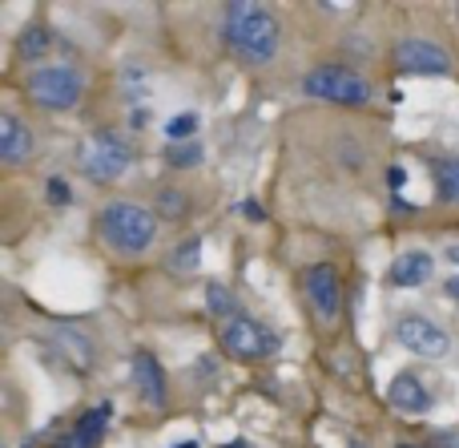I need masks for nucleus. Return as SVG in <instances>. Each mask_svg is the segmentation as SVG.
<instances>
[{"label": "nucleus", "mask_w": 459, "mask_h": 448, "mask_svg": "<svg viewBox=\"0 0 459 448\" xmlns=\"http://www.w3.org/2000/svg\"><path fill=\"white\" fill-rule=\"evenodd\" d=\"M222 40L226 48L246 65H270L278 53V29L274 13L266 4H254V0H230L222 8Z\"/></svg>", "instance_id": "obj_1"}, {"label": "nucleus", "mask_w": 459, "mask_h": 448, "mask_svg": "<svg viewBox=\"0 0 459 448\" xmlns=\"http://www.w3.org/2000/svg\"><path fill=\"white\" fill-rule=\"evenodd\" d=\"M97 226H101V239L109 242L121 255H142L145 247H153V234H158V215L137 202H105L101 215H97Z\"/></svg>", "instance_id": "obj_2"}, {"label": "nucleus", "mask_w": 459, "mask_h": 448, "mask_svg": "<svg viewBox=\"0 0 459 448\" xmlns=\"http://www.w3.org/2000/svg\"><path fill=\"white\" fill-rule=\"evenodd\" d=\"M134 162V150H129V137H121L117 129H97L85 145L77 150V166L85 178L93 182H113L121 178Z\"/></svg>", "instance_id": "obj_3"}, {"label": "nucleus", "mask_w": 459, "mask_h": 448, "mask_svg": "<svg viewBox=\"0 0 459 448\" xmlns=\"http://www.w3.org/2000/svg\"><path fill=\"white\" fill-rule=\"evenodd\" d=\"M310 97L318 101H331V105H367L371 101V85H367L363 73L347 69V65H315L302 81Z\"/></svg>", "instance_id": "obj_4"}, {"label": "nucleus", "mask_w": 459, "mask_h": 448, "mask_svg": "<svg viewBox=\"0 0 459 448\" xmlns=\"http://www.w3.org/2000/svg\"><path fill=\"white\" fill-rule=\"evenodd\" d=\"M24 97L40 110H73L81 101V73L69 65H45V69H32L24 81Z\"/></svg>", "instance_id": "obj_5"}, {"label": "nucleus", "mask_w": 459, "mask_h": 448, "mask_svg": "<svg viewBox=\"0 0 459 448\" xmlns=\"http://www.w3.org/2000/svg\"><path fill=\"white\" fill-rule=\"evenodd\" d=\"M222 347L238 360H266L278 352V336L270 328H262L250 315H238L222 328Z\"/></svg>", "instance_id": "obj_6"}, {"label": "nucleus", "mask_w": 459, "mask_h": 448, "mask_svg": "<svg viewBox=\"0 0 459 448\" xmlns=\"http://www.w3.org/2000/svg\"><path fill=\"white\" fill-rule=\"evenodd\" d=\"M395 336L407 352L423 356V360H444V356L452 352V336H447L439 323H431L428 315H403Z\"/></svg>", "instance_id": "obj_7"}, {"label": "nucleus", "mask_w": 459, "mask_h": 448, "mask_svg": "<svg viewBox=\"0 0 459 448\" xmlns=\"http://www.w3.org/2000/svg\"><path fill=\"white\" fill-rule=\"evenodd\" d=\"M395 69L399 73H420V77H431V73H452V57L439 40H423V37H407L395 45Z\"/></svg>", "instance_id": "obj_8"}, {"label": "nucleus", "mask_w": 459, "mask_h": 448, "mask_svg": "<svg viewBox=\"0 0 459 448\" xmlns=\"http://www.w3.org/2000/svg\"><path fill=\"white\" fill-rule=\"evenodd\" d=\"M302 291H307L310 307H315V315L323 323L339 320V312H342V283H339V275H334V267H326V263L310 267V271L302 275Z\"/></svg>", "instance_id": "obj_9"}, {"label": "nucleus", "mask_w": 459, "mask_h": 448, "mask_svg": "<svg viewBox=\"0 0 459 448\" xmlns=\"http://www.w3.org/2000/svg\"><path fill=\"white\" fill-rule=\"evenodd\" d=\"M37 150V137L16 113H0V162L4 166H24Z\"/></svg>", "instance_id": "obj_10"}, {"label": "nucleus", "mask_w": 459, "mask_h": 448, "mask_svg": "<svg viewBox=\"0 0 459 448\" xmlns=\"http://www.w3.org/2000/svg\"><path fill=\"white\" fill-rule=\"evenodd\" d=\"M53 347H56V352H61L65 368H69V372H77V376H85V372L93 368V360H97V347H93V339H89L85 331H77V328H56Z\"/></svg>", "instance_id": "obj_11"}, {"label": "nucleus", "mask_w": 459, "mask_h": 448, "mask_svg": "<svg viewBox=\"0 0 459 448\" xmlns=\"http://www.w3.org/2000/svg\"><path fill=\"white\" fill-rule=\"evenodd\" d=\"M134 384H137V392H142L145 408H161V404H166V376H161V364L153 360L150 352L134 356Z\"/></svg>", "instance_id": "obj_12"}, {"label": "nucleus", "mask_w": 459, "mask_h": 448, "mask_svg": "<svg viewBox=\"0 0 459 448\" xmlns=\"http://www.w3.org/2000/svg\"><path fill=\"white\" fill-rule=\"evenodd\" d=\"M391 404H395L399 412H411V417H420V412L431 408V392L420 384V376H411V372H403V376L391 380Z\"/></svg>", "instance_id": "obj_13"}, {"label": "nucleus", "mask_w": 459, "mask_h": 448, "mask_svg": "<svg viewBox=\"0 0 459 448\" xmlns=\"http://www.w3.org/2000/svg\"><path fill=\"white\" fill-rule=\"evenodd\" d=\"M431 271H436V259L423 255V250H411V255H399L395 263H391L387 279L395 283V287H423V283L431 279Z\"/></svg>", "instance_id": "obj_14"}, {"label": "nucleus", "mask_w": 459, "mask_h": 448, "mask_svg": "<svg viewBox=\"0 0 459 448\" xmlns=\"http://www.w3.org/2000/svg\"><path fill=\"white\" fill-rule=\"evenodd\" d=\"M436 194L439 202H459V158L436 162Z\"/></svg>", "instance_id": "obj_15"}, {"label": "nucleus", "mask_w": 459, "mask_h": 448, "mask_svg": "<svg viewBox=\"0 0 459 448\" xmlns=\"http://www.w3.org/2000/svg\"><path fill=\"white\" fill-rule=\"evenodd\" d=\"M48 29L45 24H29V29H21V37H16V53L24 57V61H37V57L48 53Z\"/></svg>", "instance_id": "obj_16"}, {"label": "nucleus", "mask_w": 459, "mask_h": 448, "mask_svg": "<svg viewBox=\"0 0 459 448\" xmlns=\"http://www.w3.org/2000/svg\"><path fill=\"white\" fill-rule=\"evenodd\" d=\"M206 307L218 315V320H238L242 315V307H238V299H234V291L230 287H222V283H210L206 287Z\"/></svg>", "instance_id": "obj_17"}, {"label": "nucleus", "mask_w": 459, "mask_h": 448, "mask_svg": "<svg viewBox=\"0 0 459 448\" xmlns=\"http://www.w3.org/2000/svg\"><path fill=\"white\" fill-rule=\"evenodd\" d=\"M105 425H109V404H97V408L81 412V420L73 428H77L89 444H97V441H101V433H105Z\"/></svg>", "instance_id": "obj_18"}, {"label": "nucleus", "mask_w": 459, "mask_h": 448, "mask_svg": "<svg viewBox=\"0 0 459 448\" xmlns=\"http://www.w3.org/2000/svg\"><path fill=\"white\" fill-rule=\"evenodd\" d=\"M153 215H161V218H169V223H178V218L190 215V198H186L182 190H158Z\"/></svg>", "instance_id": "obj_19"}, {"label": "nucleus", "mask_w": 459, "mask_h": 448, "mask_svg": "<svg viewBox=\"0 0 459 448\" xmlns=\"http://www.w3.org/2000/svg\"><path fill=\"white\" fill-rule=\"evenodd\" d=\"M202 158H206V150L198 142H174L166 150V162L174 170H194V166H202Z\"/></svg>", "instance_id": "obj_20"}, {"label": "nucleus", "mask_w": 459, "mask_h": 448, "mask_svg": "<svg viewBox=\"0 0 459 448\" xmlns=\"http://www.w3.org/2000/svg\"><path fill=\"white\" fill-rule=\"evenodd\" d=\"M198 263H202V239H182L174 247V255H169L174 271H198Z\"/></svg>", "instance_id": "obj_21"}, {"label": "nucleus", "mask_w": 459, "mask_h": 448, "mask_svg": "<svg viewBox=\"0 0 459 448\" xmlns=\"http://www.w3.org/2000/svg\"><path fill=\"white\" fill-rule=\"evenodd\" d=\"M198 126H202V118L198 113H178V118H169L166 121V137L169 142H194V134H198Z\"/></svg>", "instance_id": "obj_22"}, {"label": "nucleus", "mask_w": 459, "mask_h": 448, "mask_svg": "<svg viewBox=\"0 0 459 448\" xmlns=\"http://www.w3.org/2000/svg\"><path fill=\"white\" fill-rule=\"evenodd\" d=\"M45 198H48V206H69V202H73V186L65 182V178H48V182H45Z\"/></svg>", "instance_id": "obj_23"}, {"label": "nucleus", "mask_w": 459, "mask_h": 448, "mask_svg": "<svg viewBox=\"0 0 459 448\" xmlns=\"http://www.w3.org/2000/svg\"><path fill=\"white\" fill-rule=\"evenodd\" d=\"M53 448H93V444H89L85 436L77 433V428H69V433H61V436H56Z\"/></svg>", "instance_id": "obj_24"}, {"label": "nucleus", "mask_w": 459, "mask_h": 448, "mask_svg": "<svg viewBox=\"0 0 459 448\" xmlns=\"http://www.w3.org/2000/svg\"><path fill=\"white\" fill-rule=\"evenodd\" d=\"M242 218H250V223H262V218H266V210H262L258 202H242Z\"/></svg>", "instance_id": "obj_25"}, {"label": "nucleus", "mask_w": 459, "mask_h": 448, "mask_svg": "<svg viewBox=\"0 0 459 448\" xmlns=\"http://www.w3.org/2000/svg\"><path fill=\"white\" fill-rule=\"evenodd\" d=\"M436 448H459V433H439L436 436Z\"/></svg>", "instance_id": "obj_26"}, {"label": "nucleus", "mask_w": 459, "mask_h": 448, "mask_svg": "<svg viewBox=\"0 0 459 448\" xmlns=\"http://www.w3.org/2000/svg\"><path fill=\"white\" fill-rule=\"evenodd\" d=\"M387 178H391V190H399V186H403V166H391Z\"/></svg>", "instance_id": "obj_27"}, {"label": "nucleus", "mask_w": 459, "mask_h": 448, "mask_svg": "<svg viewBox=\"0 0 459 448\" xmlns=\"http://www.w3.org/2000/svg\"><path fill=\"white\" fill-rule=\"evenodd\" d=\"M444 291H447V299H459V279H447Z\"/></svg>", "instance_id": "obj_28"}, {"label": "nucleus", "mask_w": 459, "mask_h": 448, "mask_svg": "<svg viewBox=\"0 0 459 448\" xmlns=\"http://www.w3.org/2000/svg\"><path fill=\"white\" fill-rule=\"evenodd\" d=\"M145 121H150V113H145V110H134V126H137V129H142V126H145Z\"/></svg>", "instance_id": "obj_29"}, {"label": "nucleus", "mask_w": 459, "mask_h": 448, "mask_svg": "<svg viewBox=\"0 0 459 448\" xmlns=\"http://www.w3.org/2000/svg\"><path fill=\"white\" fill-rule=\"evenodd\" d=\"M447 263L459 267V242H455V247H447Z\"/></svg>", "instance_id": "obj_30"}, {"label": "nucleus", "mask_w": 459, "mask_h": 448, "mask_svg": "<svg viewBox=\"0 0 459 448\" xmlns=\"http://www.w3.org/2000/svg\"><path fill=\"white\" fill-rule=\"evenodd\" d=\"M174 448H198V441H186V444H174Z\"/></svg>", "instance_id": "obj_31"}, {"label": "nucleus", "mask_w": 459, "mask_h": 448, "mask_svg": "<svg viewBox=\"0 0 459 448\" xmlns=\"http://www.w3.org/2000/svg\"><path fill=\"white\" fill-rule=\"evenodd\" d=\"M351 448H367V444H363V441H355V444H351Z\"/></svg>", "instance_id": "obj_32"}, {"label": "nucleus", "mask_w": 459, "mask_h": 448, "mask_svg": "<svg viewBox=\"0 0 459 448\" xmlns=\"http://www.w3.org/2000/svg\"><path fill=\"white\" fill-rule=\"evenodd\" d=\"M455 16H459V4H455Z\"/></svg>", "instance_id": "obj_33"}]
</instances>
